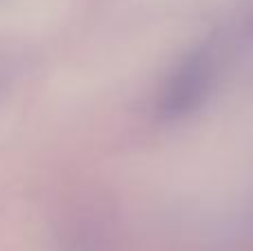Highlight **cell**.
Returning a JSON list of instances; mask_svg holds the SVG:
<instances>
[{
    "label": "cell",
    "instance_id": "6da1fadb",
    "mask_svg": "<svg viewBox=\"0 0 253 251\" xmlns=\"http://www.w3.org/2000/svg\"><path fill=\"white\" fill-rule=\"evenodd\" d=\"M211 80H213V60L209 58V53H191L173 71L169 84L165 87L160 111L167 118H178V116L189 114L209 91Z\"/></svg>",
    "mask_w": 253,
    "mask_h": 251
}]
</instances>
